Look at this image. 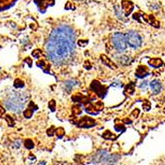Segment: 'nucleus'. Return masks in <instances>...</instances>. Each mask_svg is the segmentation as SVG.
<instances>
[{
  "label": "nucleus",
  "mask_w": 165,
  "mask_h": 165,
  "mask_svg": "<svg viewBox=\"0 0 165 165\" xmlns=\"http://www.w3.org/2000/svg\"><path fill=\"white\" fill-rule=\"evenodd\" d=\"M88 43V40H79L78 41V45L80 46V47H85V46H87Z\"/></svg>",
  "instance_id": "31"
},
{
  "label": "nucleus",
  "mask_w": 165,
  "mask_h": 165,
  "mask_svg": "<svg viewBox=\"0 0 165 165\" xmlns=\"http://www.w3.org/2000/svg\"><path fill=\"white\" fill-rule=\"evenodd\" d=\"M114 128H115V130H117V131H123L125 129L123 124H117V123H115Z\"/></svg>",
  "instance_id": "28"
},
{
  "label": "nucleus",
  "mask_w": 165,
  "mask_h": 165,
  "mask_svg": "<svg viewBox=\"0 0 165 165\" xmlns=\"http://www.w3.org/2000/svg\"><path fill=\"white\" fill-rule=\"evenodd\" d=\"M14 88H22L25 87V82H24L21 79H16V80L14 81Z\"/></svg>",
  "instance_id": "18"
},
{
  "label": "nucleus",
  "mask_w": 165,
  "mask_h": 165,
  "mask_svg": "<svg viewBox=\"0 0 165 165\" xmlns=\"http://www.w3.org/2000/svg\"><path fill=\"white\" fill-rule=\"evenodd\" d=\"M150 88L153 94H158L162 90V85L158 80H154L150 82Z\"/></svg>",
  "instance_id": "11"
},
{
  "label": "nucleus",
  "mask_w": 165,
  "mask_h": 165,
  "mask_svg": "<svg viewBox=\"0 0 165 165\" xmlns=\"http://www.w3.org/2000/svg\"><path fill=\"white\" fill-rule=\"evenodd\" d=\"M72 111H73V114H76V115L80 114L81 112H82V108H81V106H79V105H74V106H73V108H72Z\"/></svg>",
  "instance_id": "20"
},
{
  "label": "nucleus",
  "mask_w": 165,
  "mask_h": 165,
  "mask_svg": "<svg viewBox=\"0 0 165 165\" xmlns=\"http://www.w3.org/2000/svg\"><path fill=\"white\" fill-rule=\"evenodd\" d=\"M124 123H131V120H127V118H125V120H124Z\"/></svg>",
  "instance_id": "37"
},
{
  "label": "nucleus",
  "mask_w": 165,
  "mask_h": 165,
  "mask_svg": "<svg viewBox=\"0 0 165 165\" xmlns=\"http://www.w3.org/2000/svg\"><path fill=\"white\" fill-rule=\"evenodd\" d=\"M24 61H25V62L27 63V64H28V66L29 67H31L32 66V60H31V58H26V59L25 60H24Z\"/></svg>",
  "instance_id": "36"
},
{
  "label": "nucleus",
  "mask_w": 165,
  "mask_h": 165,
  "mask_svg": "<svg viewBox=\"0 0 165 165\" xmlns=\"http://www.w3.org/2000/svg\"><path fill=\"white\" fill-rule=\"evenodd\" d=\"M36 109H38V106H36L33 102H31L29 103L28 108H27L23 112L24 117H25L26 118H30L33 115V112H34V111H36Z\"/></svg>",
  "instance_id": "12"
},
{
  "label": "nucleus",
  "mask_w": 165,
  "mask_h": 165,
  "mask_svg": "<svg viewBox=\"0 0 165 165\" xmlns=\"http://www.w3.org/2000/svg\"><path fill=\"white\" fill-rule=\"evenodd\" d=\"M54 133H55V127H54V126H51V127L47 130V134H48L49 136H53Z\"/></svg>",
  "instance_id": "30"
},
{
  "label": "nucleus",
  "mask_w": 165,
  "mask_h": 165,
  "mask_svg": "<svg viewBox=\"0 0 165 165\" xmlns=\"http://www.w3.org/2000/svg\"><path fill=\"white\" fill-rule=\"evenodd\" d=\"M117 159V155L109 154L106 151H99L94 155L93 162L96 165H114Z\"/></svg>",
  "instance_id": "3"
},
{
  "label": "nucleus",
  "mask_w": 165,
  "mask_h": 165,
  "mask_svg": "<svg viewBox=\"0 0 165 165\" xmlns=\"http://www.w3.org/2000/svg\"><path fill=\"white\" fill-rule=\"evenodd\" d=\"M76 84H77V82H76V81H72V80L66 82H65V88H66V91H70L73 88H74V85Z\"/></svg>",
  "instance_id": "19"
},
{
  "label": "nucleus",
  "mask_w": 165,
  "mask_h": 165,
  "mask_svg": "<svg viewBox=\"0 0 165 165\" xmlns=\"http://www.w3.org/2000/svg\"><path fill=\"white\" fill-rule=\"evenodd\" d=\"M76 49V33L69 25H60L51 32L46 44L48 59L57 66L68 64Z\"/></svg>",
  "instance_id": "1"
},
{
  "label": "nucleus",
  "mask_w": 165,
  "mask_h": 165,
  "mask_svg": "<svg viewBox=\"0 0 165 165\" xmlns=\"http://www.w3.org/2000/svg\"><path fill=\"white\" fill-rule=\"evenodd\" d=\"M37 66L39 67V68H41L45 73H47V74L49 73V71H50V65H48V64L46 63V61H44V60L38 61Z\"/></svg>",
  "instance_id": "16"
},
{
  "label": "nucleus",
  "mask_w": 165,
  "mask_h": 165,
  "mask_svg": "<svg viewBox=\"0 0 165 165\" xmlns=\"http://www.w3.org/2000/svg\"><path fill=\"white\" fill-rule=\"evenodd\" d=\"M42 55H43V54H42V51L40 50V49H35V50L32 52V56L35 57V58H37V59H39V58H41Z\"/></svg>",
  "instance_id": "23"
},
{
  "label": "nucleus",
  "mask_w": 165,
  "mask_h": 165,
  "mask_svg": "<svg viewBox=\"0 0 165 165\" xmlns=\"http://www.w3.org/2000/svg\"><path fill=\"white\" fill-rule=\"evenodd\" d=\"M5 120H6L7 123L10 125V126H13V125H14V121H13V120H12L11 115H5Z\"/></svg>",
  "instance_id": "26"
},
{
  "label": "nucleus",
  "mask_w": 165,
  "mask_h": 165,
  "mask_svg": "<svg viewBox=\"0 0 165 165\" xmlns=\"http://www.w3.org/2000/svg\"><path fill=\"white\" fill-rule=\"evenodd\" d=\"M103 138H106V139H114L115 135H114V134H111V132L109 130H106V132L103 133Z\"/></svg>",
  "instance_id": "21"
},
{
  "label": "nucleus",
  "mask_w": 165,
  "mask_h": 165,
  "mask_svg": "<svg viewBox=\"0 0 165 165\" xmlns=\"http://www.w3.org/2000/svg\"><path fill=\"white\" fill-rule=\"evenodd\" d=\"M90 91H94V94H97V97H105V96L106 94V91H108V88L103 87V85L100 84L99 81L94 80L93 82L91 84V88Z\"/></svg>",
  "instance_id": "6"
},
{
  "label": "nucleus",
  "mask_w": 165,
  "mask_h": 165,
  "mask_svg": "<svg viewBox=\"0 0 165 165\" xmlns=\"http://www.w3.org/2000/svg\"><path fill=\"white\" fill-rule=\"evenodd\" d=\"M148 65L152 67V68H160L164 65L163 61L160 59V58H153V59H149L148 60Z\"/></svg>",
  "instance_id": "13"
},
{
  "label": "nucleus",
  "mask_w": 165,
  "mask_h": 165,
  "mask_svg": "<svg viewBox=\"0 0 165 165\" xmlns=\"http://www.w3.org/2000/svg\"><path fill=\"white\" fill-rule=\"evenodd\" d=\"M78 1H80V0H78Z\"/></svg>",
  "instance_id": "38"
},
{
  "label": "nucleus",
  "mask_w": 165,
  "mask_h": 165,
  "mask_svg": "<svg viewBox=\"0 0 165 165\" xmlns=\"http://www.w3.org/2000/svg\"><path fill=\"white\" fill-rule=\"evenodd\" d=\"M55 103H56V102H55L54 100H52L51 102L49 103V108H50V109L52 111H55V109H56V108H55L56 105H55Z\"/></svg>",
  "instance_id": "29"
},
{
  "label": "nucleus",
  "mask_w": 165,
  "mask_h": 165,
  "mask_svg": "<svg viewBox=\"0 0 165 165\" xmlns=\"http://www.w3.org/2000/svg\"><path fill=\"white\" fill-rule=\"evenodd\" d=\"M134 90H135V82H130L129 84H128L126 85V88H125V90H124V94H133V91Z\"/></svg>",
  "instance_id": "17"
},
{
  "label": "nucleus",
  "mask_w": 165,
  "mask_h": 165,
  "mask_svg": "<svg viewBox=\"0 0 165 165\" xmlns=\"http://www.w3.org/2000/svg\"><path fill=\"white\" fill-rule=\"evenodd\" d=\"M142 108H143L144 111H149L150 108H151L150 103H149L148 100H144V102H143V105H142Z\"/></svg>",
  "instance_id": "25"
},
{
  "label": "nucleus",
  "mask_w": 165,
  "mask_h": 165,
  "mask_svg": "<svg viewBox=\"0 0 165 165\" xmlns=\"http://www.w3.org/2000/svg\"><path fill=\"white\" fill-rule=\"evenodd\" d=\"M125 36V40L128 46H130L131 48L133 49H138L142 44V38L141 36L139 35L138 32L133 31V30H130V31H127L126 34H124Z\"/></svg>",
  "instance_id": "4"
},
{
  "label": "nucleus",
  "mask_w": 165,
  "mask_h": 165,
  "mask_svg": "<svg viewBox=\"0 0 165 165\" xmlns=\"http://www.w3.org/2000/svg\"><path fill=\"white\" fill-rule=\"evenodd\" d=\"M133 115V117H137L139 115V109H134V111H132V114H131Z\"/></svg>",
  "instance_id": "33"
},
{
  "label": "nucleus",
  "mask_w": 165,
  "mask_h": 165,
  "mask_svg": "<svg viewBox=\"0 0 165 165\" xmlns=\"http://www.w3.org/2000/svg\"><path fill=\"white\" fill-rule=\"evenodd\" d=\"M121 8H123L124 16H128V15L133 11L134 5L132 2L129 1V0H123V1H121Z\"/></svg>",
  "instance_id": "8"
},
{
  "label": "nucleus",
  "mask_w": 165,
  "mask_h": 165,
  "mask_svg": "<svg viewBox=\"0 0 165 165\" xmlns=\"http://www.w3.org/2000/svg\"><path fill=\"white\" fill-rule=\"evenodd\" d=\"M96 124H97V123L93 120V118H90L88 117H82L81 120H79L78 123H77L78 126L82 127V128H90L91 126H94Z\"/></svg>",
  "instance_id": "7"
},
{
  "label": "nucleus",
  "mask_w": 165,
  "mask_h": 165,
  "mask_svg": "<svg viewBox=\"0 0 165 165\" xmlns=\"http://www.w3.org/2000/svg\"><path fill=\"white\" fill-rule=\"evenodd\" d=\"M55 132H56L57 136L59 137V138H61V137H63L64 135H65V129H64L63 127H59V128H57V129L55 130Z\"/></svg>",
  "instance_id": "22"
},
{
  "label": "nucleus",
  "mask_w": 165,
  "mask_h": 165,
  "mask_svg": "<svg viewBox=\"0 0 165 165\" xmlns=\"http://www.w3.org/2000/svg\"><path fill=\"white\" fill-rule=\"evenodd\" d=\"M146 87H147V82H146V81H144V82H142V84L141 85H140V88H141V90H145V88H146Z\"/></svg>",
  "instance_id": "35"
},
{
  "label": "nucleus",
  "mask_w": 165,
  "mask_h": 165,
  "mask_svg": "<svg viewBox=\"0 0 165 165\" xmlns=\"http://www.w3.org/2000/svg\"><path fill=\"white\" fill-rule=\"evenodd\" d=\"M35 3L37 4L39 10L42 12H45L48 6L54 5V0H35Z\"/></svg>",
  "instance_id": "10"
},
{
  "label": "nucleus",
  "mask_w": 165,
  "mask_h": 165,
  "mask_svg": "<svg viewBox=\"0 0 165 165\" xmlns=\"http://www.w3.org/2000/svg\"><path fill=\"white\" fill-rule=\"evenodd\" d=\"M5 114V109L2 106H0V117H2Z\"/></svg>",
  "instance_id": "34"
},
{
  "label": "nucleus",
  "mask_w": 165,
  "mask_h": 165,
  "mask_svg": "<svg viewBox=\"0 0 165 165\" xmlns=\"http://www.w3.org/2000/svg\"><path fill=\"white\" fill-rule=\"evenodd\" d=\"M100 60L103 61V63L105 64L106 66H108L111 69H117V66L115 65V64L112 62V61L109 59V58L106 56V55H100Z\"/></svg>",
  "instance_id": "14"
},
{
  "label": "nucleus",
  "mask_w": 165,
  "mask_h": 165,
  "mask_svg": "<svg viewBox=\"0 0 165 165\" xmlns=\"http://www.w3.org/2000/svg\"><path fill=\"white\" fill-rule=\"evenodd\" d=\"M149 74H150V73H149L148 68L143 65L138 66V68H137L135 71V76H136V78H138V79H144L145 77H147Z\"/></svg>",
  "instance_id": "9"
},
{
  "label": "nucleus",
  "mask_w": 165,
  "mask_h": 165,
  "mask_svg": "<svg viewBox=\"0 0 165 165\" xmlns=\"http://www.w3.org/2000/svg\"><path fill=\"white\" fill-rule=\"evenodd\" d=\"M117 60L121 64V65H123V66L129 65V64L132 62V59H131L129 56H120V58L117 57Z\"/></svg>",
  "instance_id": "15"
},
{
  "label": "nucleus",
  "mask_w": 165,
  "mask_h": 165,
  "mask_svg": "<svg viewBox=\"0 0 165 165\" xmlns=\"http://www.w3.org/2000/svg\"><path fill=\"white\" fill-rule=\"evenodd\" d=\"M65 9H67V10H73V9H75V6H74V4L71 2V1H68L67 2V4L65 5Z\"/></svg>",
  "instance_id": "27"
},
{
  "label": "nucleus",
  "mask_w": 165,
  "mask_h": 165,
  "mask_svg": "<svg viewBox=\"0 0 165 165\" xmlns=\"http://www.w3.org/2000/svg\"><path fill=\"white\" fill-rule=\"evenodd\" d=\"M27 99H28V97L25 93L13 91L4 100V105L9 111L18 114L24 109Z\"/></svg>",
  "instance_id": "2"
},
{
  "label": "nucleus",
  "mask_w": 165,
  "mask_h": 165,
  "mask_svg": "<svg viewBox=\"0 0 165 165\" xmlns=\"http://www.w3.org/2000/svg\"><path fill=\"white\" fill-rule=\"evenodd\" d=\"M24 145H25V147L28 149H31L34 147V143H33L31 139H26L25 142H24Z\"/></svg>",
  "instance_id": "24"
},
{
  "label": "nucleus",
  "mask_w": 165,
  "mask_h": 165,
  "mask_svg": "<svg viewBox=\"0 0 165 165\" xmlns=\"http://www.w3.org/2000/svg\"><path fill=\"white\" fill-rule=\"evenodd\" d=\"M85 68L87 70H91V65L90 61H85Z\"/></svg>",
  "instance_id": "32"
},
{
  "label": "nucleus",
  "mask_w": 165,
  "mask_h": 165,
  "mask_svg": "<svg viewBox=\"0 0 165 165\" xmlns=\"http://www.w3.org/2000/svg\"><path fill=\"white\" fill-rule=\"evenodd\" d=\"M111 43L114 45V47L115 48V50L117 52H120L123 53L127 48V43L126 40H125V36L123 33L117 32L112 35L111 37Z\"/></svg>",
  "instance_id": "5"
}]
</instances>
